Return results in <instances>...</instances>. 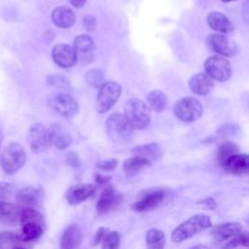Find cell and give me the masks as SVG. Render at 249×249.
<instances>
[{
    "mask_svg": "<svg viewBox=\"0 0 249 249\" xmlns=\"http://www.w3.org/2000/svg\"><path fill=\"white\" fill-rule=\"evenodd\" d=\"M211 227L212 222L208 215L196 214L182 222L174 229L171 233V240L175 243L182 242Z\"/></svg>",
    "mask_w": 249,
    "mask_h": 249,
    "instance_id": "6da1fadb",
    "label": "cell"
},
{
    "mask_svg": "<svg viewBox=\"0 0 249 249\" xmlns=\"http://www.w3.org/2000/svg\"><path fill=\"white\" fill-rule=\"evenodd\" d=\"M133 129L146 128L151 120V111L148 105L139 99H129L124 104V115Z\"/></svg>",
    "mask_w": 249,
    "mask_h": 249,
    "instance_id": "7a4b0ae2",
    "label": "cell"
},
{
    "mask_svg": "<svg viewBox=\"0 0 249 249\" xmlns=\"http://www.w3.org/2000/svg\"><path fill=\"white\" fill-rule=\"evenodd\" d=\"M26 152L24 148L17 142L8 144L0 157L2 169L7 174L18 172L25 163Z\"/></svg>",
    "mask_w": 249,
    "mask_h": 249,
    "instance_id": "3957f363",
    "label": "cell"
},
{
    "mask_svg": "<svg viewBox=\"0 0 249 249\" xmlns=\"http://www.w3.org/2000/svg\"><path fill=\"white\" fill-rule=\"evenodd\" d=\"M105 128L107 135L115 141L128 140L134 130L125 117L120 113H114L107 118Z\"/></svg>",
    "mask_w": 249,
    "mask_h": 249,
    "instance_id": "277c9868",
    "label": "cell"
},
{
    "mask_svg": "<svg viewBox=\"0 0 249 249\" xmlns=\"http://www.w3.org/2000/svg\"><path fill=\"white\" fill-rule=\"evenodd\" d=\"M175 116L182 122L193 123L202 115V105L195 97L187 96L178 100L173 108Z\"/></svg>",
    "mask_w": 249,
    "mask_h": 249,
    "instance_id": "5b68a950",
    "label": "cell"
},
{
    "mask_svg": "<svg viewBox=\"0 0 249 249\" xmlns=\"http://www.w3.org/2000/svg\"><path fill=\"white\" fill-rule=\"evenodd\" d=\"M121 86L114 82H105L98 89L95 108L98 113H105L109 111L117 102L121 95Z\"/></svg>",
    "mask_w": 249,
    "mask_h": 249,
    "instance_id": "8992f818",
    "label": "cell"
},
{
    "mask_svg": "<svg viewBox=\"0 0 249 249\" xmlns=\"http://www.w3.org/2000/svg\"><path fill=\"white\" fill-rule=\"evenodd\" d=\"M27 141L34 153L46 152L52 145L49 128L39 123L32 124L28 129Z\"/></svg>",
    "mask_w": 249,
    "mask_h": 249,
    "instance_id": "52a82bcc",
    "label": "cell"
},
{
    "mask_svg": "<svg viewBox=\"0 0 249 249\" xmlns=\"http://www.w3.org/2000/svg\"><path fill=\"white\" fill-rule=\"evenodd\" d=\"M204 69L206 74L213 80L225 82L231 77V64L226 57L221 55H212L204 62Z\"/></svg>",
    "mask_w": 249,
    "mask_h": 249,
    "instance_id": "ba28073f",
    "label": "cell"
},
{
    "mask_svg": "<svg viewBox=\"0 0 249 249\" xmlns=\"http://www.w3.org/2000/svg\"><path fill=\"white\" fill-rule=\"evenodd\" d=\"M166 193L162 189H152L140 195L135 202L131 204V209L136 212H146L159 207L165 199Z\"/></svg>",
    "mask_w": 249,
    "mask_h": 249,
    "instance_id": "9c48e42d",
    "label": "cell"
},
{
    "mask_svg": "<svg viewBox=\"0 0 249 249\" xmlns=\"http://www.w3.org/2000/svg\"><path fill=\"white\" fill-rule=\"evenodd\" d=\"M124 201V196L114 187L107 186L101 192L96 202V211L99 215H106L116 210Z\"/></svg>",
    "mask_w": 249,
    "mask_h": 249,
    "instance_id": "30bf717a",
    "label": "cell"
},
{
    "mask_svg": "<svg viewBox=\"0 0 249 249\" xmlns=\"http://www.w3.org/2000/svg\"><path fill=\"white\" fill-rule=\"evenodd\" d=\"M44 197L43 190L40 186H28L17 192L16 199L19 206L23 208H36L41 205Z\"/></svg>",
    "mask_w": 249,
    "mask_h": 249,
    "instance_id": "8fae6325",
    "label": "cell"
},
{
    "mask_svg": "<svg viewBox=\"0 0 249 249\" xmlns=\"http://www.w3.org/2000/svg\"><path fill=\"white\" fill-rule=\"evenodd\" d=\"M207 47L217 55L232 56L236 52V45L229 37L222 34H210L206 38Z\"/></svg>",
    "mask_w": 249,
    "mask_h": 249,
    "instance_id": "7c38bea8",
    "label": "cell"
},
{
    "mask_svg": "<svg viewBox=\"0 0 249 249\" xmlns=\"http://www.w3.org/2000/svg\"><path fill=\"white\" fill-rule=\"evenodd\" d=\"M51 107L59 115L64 117H72L78 113V102L69 94L61 92L54 95L50 100Z\"/></svg>",
    "mask_w": 249,
    "mask_h": 249,
    "instance_id": "4fadbf2b",
    "label": "cell"
},
{
    "mask_svg": "<svg viewBox=\"0 0 249 249\" xmlns=\"http://www.w3.org/2000/svg\"><path fill=\"white\" fill-rule=\"evenodd\" d=\"M96 192L94 184L80 183L73 185L65 192V198L69 204L76 205L90 198Z\"/></svg>",
    "mask_w": 249,
    "mask_h": 249,
    "instance_id": "5bb4252c",
    "label": "cell"
},
{
    "mask_svg": "<svg viewBox=\"0 0 249 249\" xmlns=\"http://www.w3.org/2000/svg\"><path fill=\"white\" fill-rule=\"evenodd\" d=\"M53 61L62 68L73 67L78 61V55L73 47L67 44H59L53 49Z\"/></svg>",
    "mask_w": 249,
    "mask_h": 249,
    "instance_id": "9a60e30c",
    "label": "cell"
},
{
    "mask_svg": "<svg viewBox=\"0 0 249 249\" xmlns=\"http://www.w3.org/2000/svg\"><path fill=\"white\" fill-rule=\"evenodd\" d=\"M84 235L77 225L68 226L62 232L59 240L60 249H78L82 244Z\"/></svg>",
    "mask_w": 249,
    "mask_h": 249,
    "instance_id": "2e32d148",
    "label": "cell"
},
{
    "mask_svg": "<svg viewBox=\"0 0 249 249\" xmlns=\"http://www.w3.org/2000/svg\"><path fill=\"white\" fill-rule=\"evenodd\" d=\"M241 231H243V227L240 223L231 222L216 226L212 231V234L217 243H224Z\"/></svg>",
    "mask_w": 249,
    "mask_h": 249,
    "instance_id": "e0dca14e",
    "label": "cell"
},
{
    "mask_svg": "<svg viewBox=\"0 0 249 249\" xmlns=\"http://www.w3.org/2000/svg\"><path fill=\"white\" fill-rule=\"evenodd\" d=\"M221 166L225 171L232 174H245L249 170V159L246 154L237 153L230 157Z\"/></svg>",
    "mask_w": 249,
    "mask_h": 249,
    "instance_id": "ac0fdd59",
    "label": "cell"
},
{
    "mask_svg": "<svg viewBox=\"0 0 249 249\" xmlns=\"http://www.w3.org/2000/svg\"><path fill=\"white\" fill-rule=\"evenodd\" d=\"M191 90L198 95L208 94L214 88L213 80L205 73H197L189 81Z\"/></svg>",
    "mask_w": 249,
    "mask_h": 249,
    "instance_id": "d6986e66",
    "label": "cell"
},
{
    "mask_svg": "<svg viewBox=\"0 0 249 249\" xmlns=\"http://www.w3.org/2000/svg\"><path fill=\"white\" fill-rule=\"evenodd\" d=\"M20 212L16 204L0 200V223L7 226H16L19 224Z\"/></svg>",
    "mask_w": 249,
    "mask_h": 249,
    "instance_id": "ffe728a7",
    "label": "cell"
},
{
    "mask_svg": "<svg viewBox=\"0 0 249 249\" xmlns=\"http://www.w3.org/2000/svg\"><path fill=\"white\" fill-rule=\"evenodd\" d=\"M208 25L215 31L223 34L231 33L233 30V24L228 17L220 12H212L207 17Z\"/></svg>",
    "mask_w": 249,
    "mask_h": 249,
    "instance_id": "44dd1931",
    "label": "cell"
},
{
    "mask_svg": "<svg viewBox=\"0 0 249 249\" xmlns=\"http://www.w3.org/2000/svg\"><path fill=\"white\" fill-rule=\"evenodd\" d=\"M52 20L57 27L69 28L75 22V14L70 8L60 6L53 11Z\"/></svg>",
    "mask_w": 249,
    "mask_h": 249,
    "instance_id": "7402d4cb",
    "label": "cell"
},
{
    "mask_svg": "<svg viewBox=\"0 0 249 249\" xmlns=\"http://www.w3.org/2000/svg\"><path fill=\"white\" fill-rule=\"evenodd\" d=\"M49 128L50 138L53 145H54L57 149L63 150L67 148L71 143L70 134L60 125L59 124H53Z\"/></svg>",
    "mask_w": 249,
    "mask_h": 249,
    "instance_id": "603a6c76",
    "label": "cell"
},
{
    "mask_svg": "<svg viewBox=\"0 0 249 249\" xmlns=\"http://www.w3.org/2000/svg\"><path fill=\"white\" fill-rule=\"evenodd\" d=\"M150 165L151 161H149L148 160L138 156H133L124 161L123 171L126 177H133Z\"/></svg>",
    "mask_w": 249,
    "mask_h": 249,
    "instance_id": "cb8c5ba5",
    "label": "cell"
},
{
    "mask_svg": "<svg viewBox=\"0 0 249 249\" xmlns=\"http://www.w3.org/2000/svg\"><path fill=\"white\" fill-rule=\"evenodd\" d=\"M131 152L138 157L144 158L149 161L157 160L161 157V148L158 143H147L137 146L131 150Z\"/></svg>",
    "mask_w": 249,
    "mask_h": 249,
    "instance_id": "d4e9b609",
    "label": "cell"
},
{
    "mask_svg": "<svg viewBox=\"0 0 249 249\" xmlns=\"http://www.w3.org/2000/svg\"><path fill=\"white\" fill-rule=\"evenodd\" d=\"M45 226L37 223H27L21 225V231L18 235L20 241L28 242L39 238L44 232Z\"/></svg>",
    "mask_w": 249,
    "mask_h": 249,
    "instance_id": "484cf974",
    "label": "cell"
},
{
    "mask_svg": "<svg viewBox=\"0 0 249 249\" xmlns=\"http://www.w3.org/2000/svg\"><path fill=\"white\" fill-rule=\"evenodd\" d=\"M147 102H148V107L150 109L160 113L166 108L167 97L165 93H163L161 90L155 89L148 93Z\"/></svg>",
    "mask_w": 249,
    "mask_h": 249,
    "instance_id": "4316f807",
    "label": "cell"
},
{
    "mask_svg": "<svg viewBox=\"0 0 249 249\" xmlns=\"http://www.w3.org/2000/svg\"><path fill=\"white\" fill-rule=\"evenodd\" d=\"M73 48L77 53L78 58L79 56L85 57V55L89 54L93 50V41L89 35L81 34L75 38Z\"/></svg>",
    "mask_w": 249,
    "mask_h": 249,
    "instance_id": "83f0119b",
    "label": "cell"
},
{
    "mask_svg": "<svg viewBox=\"0 0 249 249\" xmlns=\"http://www.w3.org/2000/svg\"><path fill=\"white\" fill-rule=\"evenodd\" d=\"M165 244L164 232L158 229H151L146 233L147 249H163Z\"/></svg>",
    "mask_w": 249,
    "mask_h": 249,
    "instance_id": "f1b7e54d",
    "label": "cell"
},
{
    "mask_svg": "<svg viewBox=\"0 0 249 249\" xmlns=\"http://www.w3.org/2000/svg\"><path fill=\"white\" fill-rule=\"evenodd\" d=\"M239 153L238 146L231 141H224L218 149L217 157L220 165H222L230 157Z\"/></svg>",
    "mask_w": 249,
    "mask_h": 249,
    "instance_id": "f546056e",
    "label": "cell"
},
{
    "mask_svg": "<svg viewBox=\"0 0 249 249\" xmlns=\"http://www.w3.org/2000/svg\"><path fill=\"white\" fill-rule=\"evenodd\" d=\"M27 223H37L45 226V220L43 215L36 210L35 208H23L20 212L19 224H27Z\"/></svg>",
    "mask_w": 249,
    "mask_h": 249,
    "instance_id": "4dcf8cb0",
    "label": "cell"
},
{
    "mask_svg": "<svg viewBox=\"0 0 249 249\" xmlns=\"http://www.w3.org/2000/svg\"><path fill=\"white\" fill-rule=\"evenodd\" d=\"M249 243V236L247 231H241L240 233L236 234L235 236L231 237L228 241L222 244V249H235L238 247L247 248Z\"/></svg>",
    "mask_w": 249,
    "mask_h": 249,
    "instance_id": "1f68e13d",
    "label": "cell"
},
{
    "mask_svg": "<svg viewBox=\"0 0 249 249\" xmlns=\"http://www.w3.org/2000/svg\"><path fill=\"white\" fill-rule=\"evenodd\" d=\"M121 245V233L110 231L101 241V249H119Z\"/></svg>",
    "mask_w": 249,
    "mask_h": 249,
    "instance_id": "d6a6232c",
    "label": "cell"
},
{
    "mask_svg": "<svg viewBox=\"0 0 249 249\" xmlns=\"http://www.w3.org/2000/svg\"><path fill=\"white\" fill-rule=\"evenodd\" d=\"M86 82L93 88H100L104 83H105V78L104 74L101 70L99 69H92L89 70L86 74Z\"/></svg>",
    "mask_w": 249,
    "mask_h": 249,
    "instance_id": "836d02e7",
    "label": "cell"
},
{
    "mask_svg": "<svg viewBox=\"0 0 249 249\" xmlns=\"http://www.w3.org/2000/svg\"><path fill=\"white\" fill-rule=\"evenodd\" d=\"M18 241V235L7 231H0V249H12Z\"/></svg>",
    "mask_w": 249,
    "mask_h": 249,
    "instance_id": "e575fe53",
    "label": "cell"
},
{
    "mask_svg": "<svg viewBox=\"0 0 249 249\" xmlns=\"http://www.w3.org/2000/svg\"><path fill=\"white\" fill-rule=\"evenodd\" d=\"M118 161L115 159H109L96 163V167L103 170V171H111L114 170L117 166Z\"/></svg>",
    "mask_w": 249,
    "mask_h": 249,
    "instance_id": "d590c367",
    "label": "cell"
},
{
    "mask_svg": "<svg viewBox=\"0 0 249 249\" xmlns=\"http://www.w3.org/2000/svg\"><path fill=\"white\" fill-rule=\"evenodd\" d=\"M83 24L84 27L88 30V31H93L96 27V21L95 18L92 16H86L83 18Z\"/></svg>",
    "mask_w": 249,
    "mask_h": 249,
    "instance_id": "8d00e7d4",
    "label": "cell"
},
{
    "mask_svg": "<svg viewBox=\"0 0 249 249\" xmlns=\"http://www.w3.org/2000/svg\"><path fill=\"white\" fill-rule=\"evenodd\" d=\"M109 229L105 228V227H101L97 230V231L94 234V240H93V244L94 245H98L99 243H101V241L103 240V238L106 236V234L109 232Z\"/></svg>",
    "mask_w": 249,
    "mask_h": 249,
    "instance_id": "74e56055",
    "label": "cell"
},
{
    "mask_svg": "<svg viewBox=\"0 0 249 249\" xmlns=\"http://www.w3.org/2000/svg\"><path fill=\"white\" fill-rule=\"evenodd\" d=\"M67 161L70 165L74 166V167H79L80 166V160H79V157L76 153L74 152H70L67 154Z\"/></svg>",
    "mask_w": 249,
    "mask_h": 249,
    "instance_id": "f35d334b",
    "label": "cell"
},
{
    "mask_svg": "<svg viewBox=\"0 0 249 249\" xmlns=\"http://www.w3.org/2000/svg\"><path fill=\"white\" fill-rule=\"evenodd\" d=\"M198 204H201L203 207L207 209H214L216 207V201L212 197H206L198 201Z\"/></svg>",
    "mask_w": 249,
    "mask_h": 249,
    "instance_id": "ab89813d",
    "label": "cell"
},
{
    "mask_svg": "<svg viewBox=\"0 0 249 249\" xmlns=\"http://www.w3.org/2000/svg\"><path fill=\"white\" fill-rule=\"evenodd\" d=\"M95 182L97 183V185H105V184L110 182V177L103 176L101 174L96 173L95 174Z\"/></svg>",
    "mask_w": 249,
    "mask_h": 249,
    "instance_id": "60d3db41",
    "label": "cell"
},
{
    "mask_svg": "<svg viewBox=\"0 0 249 249\" xmlns=\"http://www.w3.org/2000/svg\"><path fill=\"white\" fill-rule=\"evenodd\" d=\"M69 1L76 8L83 7L86 4V2H87V0H69Z\"/></svg>",
    "mask_w": 249,
    "mask_h": 249,
    "instance_id": "b9f144b4",
    "label": "cell"
},
{
    "mask_svg": "<svg viewBox=\"0 0 249 249\" xmlns=\"http://www.w3.org/2000/svg\"><path fill=\"white\" fill-rule=\"evenodd\" d=\"M190 249H209V247L206 246V245H204V244H197V245H196V246L191 247Z\"/></svg>",
    "mask_w": 249,
    "mask_h": 249,
    "instance_id": "7bdbcfd3",
    "label": "cell"
},
{
    "mask_svg": "<svg viewBox=\"0 0 249 249\" xmlns=\"http://www.w3.org/2000/svg\"><path fill=\"white\" fill-rule=\"evenodd\" d=\"M2 141H3V131H2V129L0 128V148H1Z\"/></svg>",
    "mask_w": 249,
    "mask_h": 249,
    "instance_id": "ee69618b",
    "label": "cell"
},
{
    "mask_svg": "<svg viewBox=\"0 0 249 249\" xmlns=\"http://www.w3.org/2000/svg\"><path fill=\"white\" fill-rule=\"evenodd\" d=\"M12 249H27L25 247H20V246H16V247H13Z\"/></svg>",
    "mask_w": 249,
    "mask_h": 249,
    "instance_id": "f6af8a7d",
    "label": "cell"
},
{
    "mask_svg": "<svg viewBox=\"0 0 249 249\" xmlns=\"http://www.w3.org/2000/svg\"><path fill=\"white\" fill-rule=\"evenodd\" d=\"M223 2H232V1H236V0H221Z\"/></svg>",
    "mask_w": 249,
    "mask_h": 249,
    "instance_id": "bcb514c9",
    "label": "cell"
},
{
    "mask_svg": "<svg viewBox=\"0 0 249 249\" xmlns=\"http://www.w3.org/2000/svg\"><path fill=\"white\" fill-rule=\"evenodd\" d=\"M246 249H247V248H246Z\"/></svg>",
    "mask_w": 249,
    "mask_h": 249,
    "instance_id": "7dc6e473",
    "label": "cell"
}]
</instances>
